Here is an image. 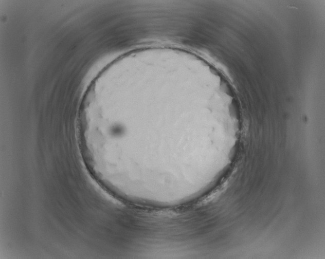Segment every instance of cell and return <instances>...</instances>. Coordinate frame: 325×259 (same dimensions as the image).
Segmentation results:
<instances>
[{
	"label": "cell",
	"instance_id": "6da1fadb",
	"mask_svg": "<svg viewBox=\"0 0 325 259\" xmlns=\"http://www.w3.org/2000/svg\"><path fill=\"white\" fill-rule=\"evenodd\" d=\"M194 82L177 71L153 69L123 76L105 87L82 127L94 157L120 170L170 167L174 151L191 133Z\"/></svg>",
	"mask_w": 325,
	"mask_h": 259
}]
</instances>
